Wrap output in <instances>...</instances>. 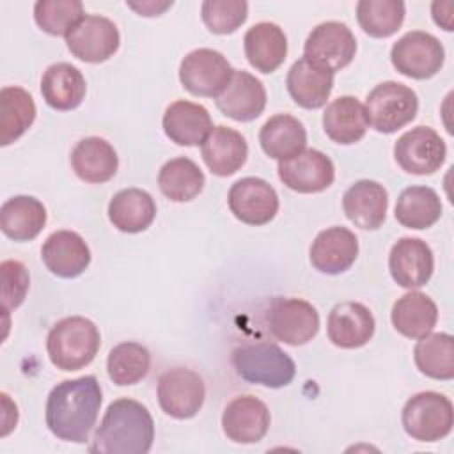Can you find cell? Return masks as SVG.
Returning <instances> with one entry per match:
<instances>
[{
  "instance_id": "obj_1",
  "label": "cell",
  "mask_w": 454,
  "mask_h": 454,
  "mask_svg": "<svg viewBox=\"0 0 454 454\" xmlns=\"http://www.w3.org/2000/svg\"><path fill=\"white\" fill-rule=\"evenodd\" d=\"M103 394L96 376H80L55 385L46 399V426L64 442L85 443L96 426Z\"/></svg>"
},
{
  "instance_id": "obj_2",
  "label": "cell",
  "mask_w": 454,
  "mask_h": 454,
  "mask_svg": "<svg viewBox=\"0 0 454 454\" xmlns=\"http://www.w3.org/2000/svg\"><path fill=\"white\" fill-rule=\"evenodd\" d=\"M154 442V420L149 410L128 397L108 404L94 434L90 450L99 454H147Z\"/></svg>"
},
{
  "instance_id": "obj_3",
  "label": "cell",
  "mask_w": 454,
  "mask_h": 454,
  "mask_svg": "<svg viewBox=\"0 0 454 454\" xmlns=\"http://www.w3.org/2000/svg\"><path fill=\"white\" fill-rule=\"evenodd\" d=\"M101 346L98 326L83 316L57 321L46 337L50 362L60 371H78L89 365Z\"/></svg>"
},
{
  "instance_id": "obj_4",
  "label": "cell",
  "mask_w": 454,
  "mask_h": 454,
  "mask_svg": "<svg viewBox=\"0 0 454 454\" xmlns=\"http://www.w3.org/2000/svg\"><path fill=\"white\" fill-rule=\"evenodd\" d=\"M232 365L236 374L245 381L268 388L286 387L296 374L293 358L273 342H255L236 348Z\"/></svg>"
},
{
  "instance_id": "obj_5",
  "label": "cell",
  "mask_w": 454,
  "mask_h": 454,
  "mask_svg": "<svg viewBox=\"0 0 454 454\" xmlns=\"http://www.w3.org/2000/svg\"><path fill=\"white\" fill-rule=\"evenodd\" d=\"M365 119L378 133H395L411 122L419 110V98L413 89L399 82H383L365 98Z\"/></svg>"
},
{
  "instance_id": "obj_6",
  "label": "cell",
  "mask_w": 454,
  "mask_h": 454,
  "mask_svg": "<svg viewBox=\"0 0 454 454\" xmlns=\"http://www.w3.org/2000/svg\"><path fill=\"white\" fill-rule=\"evenodd\" d=\"M401 422L413 440L438 442L452 431L454 408L450 399L440 392H419L403 406Z\"/></svg>"
},
{
  "instance_id": "obj_7",
  "label": "cell",
  "mask_w": 454,
  "mask_h": 454,
  "mask_svg": "<svg viewBox=\"0 0 454 454\" xmlns=\"http://www.w3.org/2000/svg\"><path fill=\"white\" fill-rule=\"evenodd\" d=\"M266 323L271 335L289 346H303L319 332L316 307L301 298H273L266 310Z\"/></svg>"
},
{
  "instance_id": "obj_8",
  "label": "cell",
  "mask_w": 454,
  "mask_h": 454,
  "mask_svg": "<svg viewBox=\"0 0 454 454\" xmlns=\"http://www.w3.org/2000/svg\"><path fill=\"white\" fill-rule=\"evenodd\" d=\"M390 60L397 73L413 80H427L442 69L445 50L440 39L433 34L411 30L394 43Z\"/></svg>"
},
{
  "instance_id": "obj_9",
  "label": "cell",
  "mask_w": 454,
  "mask_h": 454,
  "mask_svg": "<svg viewBox=\"0 0 454 454\" xmlns=\"http://www.w3.org/2000/svg\"><path fill=\"white\" fill-rule=\"evenodd\" d=\"M234 69L216 50L197 48L184 55L179 66V82L193 96L218 98Z\"/></svg>"
},
{
  "instance_id": "obj_10",
  "label": "cell",
  "mask_w": 454,
  "mask_h": 454,
  "mask_svg": "<svg viewBox=\"0 0 454 454\" xmlns=\"http://www.w3.org/2000/svg\"><path fill=\"white\" fill-rule=\"evenodd\" d=\"M447 156L443 138L429 126H417L403 133L394 145L397 165L413 176H429L440 170Z\"/></svg>"
},
{
  "instance_id": "obj_11",
  "label": "cell",
  "mask_w": 454,
  "mask_h": 454,
  "mask_svg": "<svg viewBox=\"0 0 454 454\" xmlns=\"http://www.w3.org/2000/svg\"><path fill=\"white\" fill-rule=\"evenodd\" d=\"M206 399L202 378L186 367L165 371L158 380L160 408L172 419L184 420L199 413Z\"/></svg>"
},
{
  "instance_id": "obj_12",
  "label": "cell",
  "mask_w": 454,
  "mask_h": 454,
  "mask_svg": "<svg viewBox=\"0 0 454 454\" xmlns=\"http://www.w3.org/2000/svg\"><path fill=\"white\" fill-rule=\"evenodd\" d=\"M355 53L356 39L351 28L340 21L319 23L303 44V57L332 73L349 66Z\"/></svg>"
},
{
  "instance_id": "obj_13",
  "label": "cell",
  "mask_w": 454,
  "mask_h": 454,
  "mask_svg": "<svg viewBox=\"0 0 454 454\" xmlns=\"http://www.w3.org/2000/svg\"><path fill=\"white\" fill-rule=\"evenodd\" d=\"M67 50L78 60L99 64L108 60L121 44L117 25L98 14H85L66 35Z\"/></svg>"
},
{
  "instance_id": "obj_14",
  "label": "cell",
  "mask_w": 454,
  "mask_h": 454,
  "mask_svg": "<svg viewBox=\"0 0 454 454\" xmlns=\"http://www.w3.org/2000/svg\"><path fill=\"white\" fill-rule=\"evenodd\" d=\"M278 177L293 192L319 193L335 179L333 161L317 149H303L293 158L278 161Z\"/></svg>"
},
{
  "instance_id": "obj_15",
  "label": "cell",
  "mask_w": 454,
  "mask_h": 454,
  "mask_svg": "<svg viewBox=\"0 0 454 454\" xmlns=\"http://www.w3.org/2000/svg\"><path fill=\"white\" fill-rule=\"evenodd\" d=\"M231 213L247 225L270 223L278 211L275 188L261 177H243L229 190Z\"/></svg>"
},
{
  "instance_id": "obj_16",
  "label": "cell",
  "mask_w": 454,
  "mask_h": 454,
  "mask_svg": "<svg viewBox=\"0 0 454 454\" xmlns=\"http://www.w3.org/2000/svg\"><path fill=\"white\" fill-rule=\"evenodd\" d=\"M388 270L397 286L406 289L422 287L434 270L433 250L420 238H401L390 248Z\"/></svg>"
},
{
  "instance_id": "obj_17",
  "label": "cell",
  "mask_w": 454,
  "mask_h": 454,
  "mask_svg": "<svg viewBox=\"0 0 454 454\" xmlns=\"http://www.w3.org/2000/svg\"><path fill=\"white\" fill-rule=\"evenodd\" d=\"M270 410L254 395H238L222 413V429L236 443H257L270 429Z\"/></svg>"
},
{
  "instance_id": "obj_18",
  "label": "cell",
  "mask_w": 454,
  "mask_h": 454,
  "mask_svg": "<svg viewBox=\"0 0 454 454\" xmlns=\"http://www.w3.org/2000/svg\"><path fill=\"white\" fill-rule=\"evenodd\" d=\"M376 330L372 312L358 301L337 303L326 321V333L333 346L342 349H356L365 346Z\"/></svg>"
},
{
  "instance_id": "obj_19",
  "label": "cell",
  "mask_w": 454,
  "mask_h": 454,
  "mask_svg": "<svg viewBox=\"0 0 454 454\" xmlns=\"http://www.w3.org/2000/svg\"><path fill=\"white\" fill-rule=\"evenodd\" d=\"M215 101L218 110L229 119L250 122L264 112L266 90L259 78L247 71L234 69L227 87Z\"/></svg>"
},
{
  "instance_id": "obj_20",
  "label": "cell",
  "mask_w": 454,
  "mask_h": 454,
  "mask_svg": "<svg viewBox=\"0 0 454 454\" xmlns=\"http://www.w3.org/2000/svg\"><path fill=\"white\" fill-rule=\"evenodd\" d=\"M358 255V239L346 227H328L321 231L310 245L312 266L326 275L344 273L353 266Z\"/></svg>"
},
{
  "instance_id": "obj_21",
  "label": "cell",
  "mask_w": 454,
  "mask_h": 454,
  "mask_svg": "<svg viewBox=\"0 0 454 454\" xmlns=\"http://www.w3.org/2000/svg\"><path fill=\"white\" fill-rule=\"evenodd\" d=\"M41 259L53 275L74 278L90 264V250L78 232L55 231L43 243Z\"/></svg>"
},
{
  "instance_id": "obj_22",
  "label": "cell",
  "mask_w": 454,
  "mask_h": 454,
  "mask_svg": "<svg viewBox=\"0 0 454 454\" xmlns=\"http://www.w3.org/2000/svg\"><path fill=\"white\" fill-rule=\"evenodd\" d=\"M342 209L351 223L364 231H374L387 218L388 193L378 181L360 179L346 190Z\"/></svg>"
},
{
  "instance_id": "obj_23",
  "label": "cell",
  "mask_w": 454,
  "mask_h": 454,
  "mask_svg": "<svg viewBox=\"0 0 454 454\" xmlns=\"http://www.w3.org/2000/svg\"><path fill=\"white\" fill-rule=\"evenodd\" d=\"M333 74L326 67L301 57L289 67L286 85L298 106L316 110L326 105L333 89Z\"/></svg>"
},
{
  "instance_id": "obj_24",
  "label": "cell",
  "mask_w": 454,
  "mask_h": 454,
  "mask_svg": "<svg viewBox=\"0 0 454 454\" xmlns=\"http://www.w3.org/2000/svg\"><path fill=\"white\" fill-rule=\"evenodd\" d=\"M247 156L248 145L245 137L229 126H215L202 142V160L218 177L236 174L245 165Z\"/></svg>"
},
{
  "instance_id": "obj_25",
  "label": "cell",
  "mask_w": 454,
  "mask_h": 454,
  "mask_svg": "<svg viewBox=\"0 0 454 454\" xmlns=\"http://www.w3.org/2000/svg\"><path fill=\"white\" fill-rule=\"evenodd\" d=\"M163 131L177 145H199L206 140L213 129L209 112L199 105L186 99H177L170 103L163 114Z\"/></svg>"
},
{
  "instance_id": "obj_26",
  "label": "cell",
  "mask_w": 454,
  "mask_h": 454,
  "mask_svg": "<svg viewBox=\"0 0 454 454\" xmlns=\"http://www.w3.org/2000/svg\"><path fill=\"white\" fill-rule=\"evenodd\" d=\"M243 48L250 66L264 74H270L286 60L287 37L277 23L261 21L247 30Z\"/></svg>"
},
{
  "instance_id": "obj_27",
  "label": "cell",
  "mask_w": 454,
  "mask_h": 454,
  "mask_svg": "<svg viewBox=\"0 0 454 454\" xmlns=\"http://www.w3.org/2000/svg\"><path fill=\"white\" fill-rule=\"evenodd\" d=\"M71 167L82 181L101 184L115 176L119 158L110 142L101 137H87L74 145Z\"/></svg>"
},
{
  "instance_id": "obj_28",
  "label": "cell",
  "mask_w": 454,
  "mask_h": 454,
  "mask_svg": "<svg viewBox=\"0 0 454 454\" xmlns=\"http://www.w3.org/2000/svg\"><path fill=\"white\" fill-rule=\"evenodd\" d=\"M87 83L78 67L69 62L51 64L41 78V94L53 110L67 112L82 105Z\"/></svg>"
},
{
  "instance_id": "obj_29",
  "label": "cell",
  "mask_w": 454,
  "mask_h": 454,
  "mask_svg": "<svg viewBox=\"0 0 454 454\" xmlns=\"http://www.w3.org/2000/svg\"><path fill=\"white\" fill-rule=\"evenodd\" d=\"M46 225V207L32 195H16L0 207V229L14 241L34 239Z\"/></svg>"
},
{
  "instance_id": "obj_30",
  "label": "cell",
  "mask_w": 454,
  "mask_h": 454,
  "mask_svg": "<svg viewBox=\"0 0 454 454\" xmlns=\"http://www.w3.org/2000/svg\"><path fill=\"white\" fill-rule=\"evenodd\" d=\"M108 218L115 229L128 234L145 231L156 218V202L145 190L126 188L108 204Z\"/></svg>"
},
{
  "instance_id": "obj_31",
  "label": "cell",
  "mask_w": 454,
  "mask_h": 454,
  "mask_svg": "<svg viewBox=\"0 0 454 454\" xmlns=\"http://www.w3.org/2000/svg\"><path fill=\"white\" fill-rule=\"evenodd\" d=\"M367 126L364 105L353 96H339L323 114V129L326 137L340 145H351L362 140Z\"/></svg>"
},
{
  "instance_id": "obj_32",
  "label": "cell",
  "mask_w": 454,
  "mask_h": 454,
  "mask_svg": "<svg viewBox=\"0 0 454 454\" xmlns=\"http://www.w3.org/2000/svg\"><path fill=\"white\" fill-rule=\"evenodd\" d=\"M390 321L401 335L408 339H420L434 328L438 321V309L427 294L410 291L394 303Z\"/></svg>"
},
{
  "instance_id": "obj_33",
  "label": "cell",
  "mask_w": 454,
  "mask_h": 454,
  "mask_svg": "<svg viewBox=\"0 0 454 454\" xmlns=\"http://www.w3.org/2000/svg\"><path fill=\"white\" fill-rule=\"evenodd\" d=\"M259 142L270 158L284 161L305 149L307 131L296 117L289 114H277L262 124Z\"/></svg>"
},
{
  "instance_id": "obj_34",
  "label": "cell",
  "mask_w": 454,
  "mask_h": 454,
  "mask_svg": "<svg viewBox=\"0 0 454 454\" xmlns=\"http://www.w3.org/2000/svg\"><path fill=\"white\" fill-rule=\"evenodd\" d=\"M35 121L32 96L16 85L0 90V145L16 142Z\"/></svg>"
},
{
  "instance_id": "obj_35",
  "label": "cell",
  "mask_w": 454,
  "mask_h": 454,
  "mask_svg": "<svg viewBox=\"0 0 454 454\" xmlns=\"http://www.w3.org/2000/svg\"><path fill=\"white\" fill-rule=\"evenodd\" d=\"M204 184V172L186 156L168 160L158 172L160 192L172 202H188L195 199Z\"/></svg>"
},
{
  "instance_id": "obj_36",
  "label": "cell",
  "mask_w": 454,
  "mask_h": 454,
  "mask_svg": "<svg viewBox=\"0 0 454 454\" xmlns=\"http://www.w3.org/2000/svg\"><path fill=\"white\" fill-rule=\"evenodd\" d=\"M440 216L442 200L429 186H410L401 192L395 202V220L408 229H429Z\"/></svg>"
},
{
  "instance_id": "obj_37",
  "label": "cell",
  "mask_w": 454,
  "mask_h": 454,
  "mask_svg": "<svg viewBox=\"0 0 454 454\" xmlns=\"http://www.w3.org/2000/svg\"><path fill=\"white\" fill-rule=\"evenodd\" d=\"M417 369L433 380L454 378V339L449 333L436 332L419 339L413 349Z\"/></svg>"
},
{
  "instance_id": "obj_38",
  "label": "cell",
  "mask_w": 454,
  "mask_h": 454,
  "mask_svg": "<svg viewBox=\"0 0 454 454\" xmlns=\"http://www.w3.org/2000/svg\"><path fill=\"white\" fill-rule=\"evenodd\" d=\"M151 369V353L140 342L126 340L114 346L106 358L108 378L119 385L128 387L142 381Z\"/></svg>"
},
{
  "instance_id": "obj_39",
  "label": "cell",
  "mask_w": 454,
  "mask_h": 454,
  "mask_svg": "<svg viewBox=\"0 0 454 454\" xmlns=\"http://www.w3.org/2000/svg\"><path fill=\"white\" fill-rule=\"evenodd\" d=\"M406 7L401 0H360L356 21L360 28L376 39L394 35L404 21Z\"/></svg>"
},
{
  "instance_id": "obj_40",
  "label": "cell",
  "mask_w": 454,
  "mask_h": 454,
  "mask_svg": "<svg viewBox=\"0 0 454 454\" xmlns=\"http://www.w3.org/2000/svg\"><path fill=\"white\" fill-rule=\"evenodd\" d=\"M80 0H39L34 5V20L50 35H67L83 18Z\"/></svg>"
},
{
  "instance_id": "obj_41",
  "label": "cell",
  "mask_w": 454,
  "mask_h": 454,
  "mask_svg": "<svg viewBox=\"0 0 454 454\" xmlns=\"http://www.w3.org/2000/svg\"><path fill=\"white\" fill-rule=\"evenodd\" d=\"M200 16L209 32L225 35L236 32L248 16V4L243 0H206Z\"/></svg>"
},
{
  "instance_id": "obj_42",
  "label": "cell",
  "mask_w": 454,
  "mask_h": 454,
  "mask_svg": "<svg viewBox=\"0 0 454 454\" xmlns=\"http://www.w3.org/2000/svg\"><path fill=\"white\" fill-rule=\"evenodd\" d=\"M2 275V310L9 312L18 309L28 293L30 277L20 261H4L0 264Z\"/></svg>"
},
{
  "instance_id": "obj_43",
  "label": "cell",
  "mask_w": 454,
  "mask_h": 454,
  "mask_svg": "<svg viewBox=\"0 0 454 454\" xmlns=\"http://www.w3.org/2000/svg\"><path fill=\"white\" fill-rule=\"evenodd\" d=\"M452 5H454L452 2H434L431 5L434 23L440 25L447 32L452 30V14H449L452 11Z\"/></svg>"
},
{
  "instance_id": "obj_44",
  "label": "cell",
  "mask_w": 454,
  "mask_h": 454,
  "mask_svg": "<svg viewBox=\"0 0 454 454\" xmlns=\"http://www.w3.org/2000/svg\"><path fill=\"white\" fill-rule=\"evenodd\" d=\"M126 5L135 9L137 12H140V16H160L165 9H168L172 5V2H165V4L142 2V4H126Z\"/></svg>"
}]
</instances>
